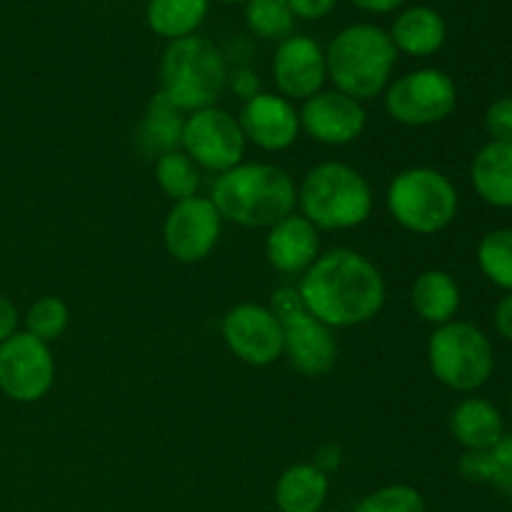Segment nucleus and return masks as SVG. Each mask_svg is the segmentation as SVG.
Instances as JSON below:
<instances>
[{
	"label": "nucleus",
	"mask_w": 512,
	"mask_h": 512,
	"mask_svg": "<svg viewBox=\"0 0 512 512\" xmlns=\"http://www.w3.org/2000/svg\"><path fill=\"white\" fill-rule=\"evenodd\" d=\"M288 5L295 13V18L320 20L325 18V15L333 13L338 0H288Z\"/></svg>",
	"instance_id": "33"
},
{
	"label": "nucleus",
	"mask_w": 512,
	"mask_h": 512,
	"mask_svg": "<svg viewBox=\"0 0 512 512\" xmlns=\"http://www.w3.org/2000/svg\"><path fill=\"white\" fill-rule=\"evenodd\" d=\"M450 433L463 450H490L505 435L503 413L490 400L470 395L450 413Z\"/></svg>",
	"instance_id": "19"
},
{
	"label": "nucleus",
	"mask_w": 512,
	"mask_h": 512,
	"mask_svg": "<svg viewBox=\"0 0 512 512\" xmlns=\"http://www.w3.org/2000/svg\"><path fill=\"white\" fill-rule=\"evenodd\" d=\"M398 55L390 33L380 25H348L330 40L325 50L328 80H333L335 90L365 103L385 93Z\"/></svg>",
	"instance_id": "3"
},
{
	"label": "nucleus",
	"mask_w": 512,
	"mask_h": 512,
	"mask_svg": "<svg viewBox=\"0 0 512 512\" xmlns=\"http://www.w3.org/2000/svg\"><path fill=\"white\" fill-rule=\"evenodd\" d=\"M273 80L278 95L283 98H313L325 88V80H328L325 50L308 35H290L275 48Z\"/></svg>",
	"instance_id": "16"
},
{
	"label": "nucleus",
	"mask_w": 512,
	"mask_h": 512,
	"mask_svg": "<svg viewBox=\"0 0 512 512\" xmlns=\"http://www.w3.org/2000/svg\"><path fill=\"white\" fill-rule=\"evenodd\" d=\"M340 463H343V453H340V448H335V445H328V448L320 450L318 455H315V468L323 470L325 475H330L333 470L340 468Z\"/></svg>",
	"instance_id": "36"
},
{
	"label": "nucleus",
	"mask_w": 512,
	"mask_h": 512,
	"mask_svg": "<svg viewBox=\"0 0 512 512\" xmlns=\"http://www.w3.org/2000/svg\"><path fill=\"white\" fill-rule=\"evenodd\" d=\"M355 8L365 10V13H393L395 8L405 3V0H350Z\"/></svg>",
	"instance_id": "37"
},
{
	"label": "nucleus",
	"mask_w": 512,
	"mask_h": 512,
	"mask_svg": "<svg viewBox=\"0 0 512 512\" xmlns=\"http://www.w3.org/2000/svg\"><path fill=\"white\" fill-rule=\"evenodd\" d=\"M155 183L173 203H180V200L198 195L203 175H200L198 165L178 148L155 160Z\"/></svg>",
	"instance_id": "25"
},
{
	"label": "nucleus",
	"mask_w": 512,
	"mask_h": 512,
	"mask_svg": "<svg viewBox=\"0 0 512 512\" xmlns=\"http://www.w3.org/2000/svg\"><path fill=\"white\" fill-rule=\"evenodd\" d=\"M210 0H150L145 10L148 28L170 43L190 38L203 25Z\"/></svg>",
	"instance_id": "24"
},
{
	"label": "nucleus",
	"mask_w": 512,
	"mask_h": 512,
	"mask_svg": "<svg viewBox=\"0 0 512 512\" xmlns=\"http://www.w3.org/2000/svg\"><path fill=\"white\" fill-rule=\"evenodd\" d=\"M428 365L440 385L470 395L493 378L495 350L483 328L468 320H450L430 333Z\"/></svg>",
	"instance_id": "7"
},
{
	"label": "nucleus",
	"mask_w": 512,
	"mask_h": 512,
	"mask_svg": "<svg viewBox=\"0 0 512 512\" xmlns=\"http://www.w3.org/2000/svg\"><path fill=\"white\" fill-rule=\"evenodd\" d=\"M458 108V88L445 70L420 68L390 80L385 113L405 128H428L448 120Z\"/></svg>",
	"instance_id": "8"
},
{
	"label": "nucleus",
	"mask_w": 512,
	"mask_h": 512,
	"mask_svg": "<svg viewBox=\"0 0 512 512\" xmlns=\"http://www.w3.org/2000/svg\"><path fill=\"white\" fill-rule=\"evenodd\" d=\"M353 512H428V505L418 488L395 483L365 495Z\"/></svg>",
	"instance_id": "29"
},
{
	"label": "nucleus",
	"mask_w": 512,
	"mask_h": 512,
	"mask_svg": "<svg viewBox=\"0 0 512 512\" xmlns=\"http://www.w3.org/2000/svg\"><path fill=\"white\" fill-rule=\"evenodd\" d=\"M223 233V218L210 198H195L173 203L163 223V243L170 258L178 263H203L218 245Z\"/></svg>",
	"instance_id": "11"
},
{
	"label": "nucleus",
	"mask_w": 512,
	"mask_h": 512,
	"mask_svg": "<svg viewBox=\"0 0 512 512\" xmlns=\"http://www.w3.org/2000/svg\"><path fill=\"white\" fill-rule=\"evenodd\" d=\"M493 325L495 333H498L500 338L512 343V293H505L503 298L498 300V305H495Z\"/></svg>",
	"instance_id": "34"
},
{
	"label": "nucleus",
	"mask_w": 512,
	"mask_h": 512,
	"mask_svg": "<svg viewBox=\"0 0 512 512\" xmlns=\"http://www.w3.org/2000/svg\"><path fill=\"white\" fill-rule=\"evenodd\" d=\"M485 130L495 143H512V95L498 98L485 110Z\"/></svg>",
	"instance_id": "31"
},
{
	"label": "nucleus",
	"mask_w": 512,
	"mask_h": 512,
	"mask_svg": "<svg viewBox=\"0 0 512 512\" xmlns=\"http://www.w3.org/2000/svg\"><path fill=\"white\" fill-rule=\"evenodd\" d=\"M283 325V355L305 378H323L338 363V340L333 328L300 305L293 313L278 318Z\"/></svg>",
	"instance_id": "14"
},
{
	"label": "nucleus",
	"mask_w": 512,
	"mask_h": 512,
	"mask_svg": "<svg viewBox=\"0 0 512 512\" xmlns=\"http://www.w3.org/2000/svg\"><path fill=\"white\" fill-rule=\"evenodd\" d=\"M330 493V475L313 463H295L275 483L280 512H320Z\"/></svg>",
	"instance_id": "22"
},
{
	"label": "nucleus",
	"mask_w": 512,
	"mask_h": 512,
	"mask_svg": "<svg viewBox=\"0 0 512 512\" xmlns=\"http://www.w3.org/2000/svg\"><path fill=\"white\" fill-rule=\"evenodd\" d=\"M320 255V230L300 213H290L265 235V258L278 273L303 275Z\"/></svg>",
	"instance_id": "17"
},
{
	"label": "nucleus",
	"mask_w": 512,
	"mask_h": 512,
	"mask_svg": "<svg viewBox=\"0 0 512 512\" xmlns=\"http://www.w3.org/2000/svg\"><path fill=\"white\" fill-rule=\"evenodd\" d=\"M55 383L50 345L30 333L10 335L0 343V393L15 403H38Z\"/></svg>",
	"instance_id": "10"
},
{
	"label": "nucleus",
	"mask_w": 512,
	"mask_h": 512,
	"mask_svg": "<svg viewBox=\"0 0 512 512\" xmlns=\"http://www.w3.org/2000/svg\"><path fill=\"white\" fill-rule=\"evenodd\" d=\"M183 125L185 113H180L163 93L153 95L138 130V148L155 160L170 150H178L180 138H183Z\"/></svg>",
	"instance_id": "23"
},
{
	"label": "nucleus",
	"mask_w": 512,
	"mask_h": 512,
	"mask_svg": "<svg viewBox=\"0 0 512 512\" xmlns=\"http://www.w3.org/2000/svg\"><path fill=\"white\" fill-rule=\"evenodd\" d=\"M238 123L248 143L265 153H283L300 138V113L293 100L278 93H258L245 100Z\"/></svg>",
	"instance_id": "15"
},
{
	"label": "nucleus",
	"mask_w": 512,
	"mask_h": 512,
	"mask_svg": "<svg viewBox=\"0 0 512 512\" xmlns=\"http://www.w3.org/2000/svg\"><path fill=\"white\" fill-rule=\"evenodd\" d=\"M228 88V65L208 38L190 35L173 40L160 60V93L180 110L213 108Z\"/></svg>",
	"instance_id": "5"
},
{
	"label": "nucleus",
	"mask_w": 512,
	"mask_h": 512,
	"mask_svg": "<svg viewBox=\"0 0 512 512\" xmlns=\"http://www.w3.org/2000/svg\"><path fill=\"white\" fill-rule=\"evenodd\" d=\"M475 260L488 283L503 293H512V228H495L485 233L475 250Z\"/></svg>",
	"instance_id": "26"
},
{
	"label": "nucleus",
	"mask_w": 512,
	"mask_h": 512,
	"mask_svg": "<svg viewBox=\"0 0 512 512\" xmlns=\"http://www.w3.org/2000/svg\"><path fill=\"white\" fill-rule=\"evenodd\" d=\"M245 140L243 128L238 118L225 108H203L185 115L183 138H180V150L208 173H225L243 163Z\"/></svg>",
	"instance_id": "9"
},
{
	"label": "nucleus",
	"mask_w": 512,
	"mask_h": 512,
	"mask_svg": "<svg viewBox=\"0 0 512 512\" xmlns=\"http://www.w3.org/2000/svg\"><path fill=\"white\" fill-rule=\"evenodd\" d=\"M18 323H20L18 308L13 305V300L5 298V295L0 293V343H5L10 335L18 333Z\"/></svg>",
	"instance_id": "35"
},
{
	"label": "nucleus",
	"mask_w": 512,
	"mask_h": 512,
	"mask_svg": "<svg viewBox=\"0 0 512 512\" xmlns=\"http://www.w3.org/2000/svg\"><path fill=\"white\" fill-rule=\"evenodd\" d=\"M245 23L258 38L283 43L285 38L293 35L295 13L290 10L288 0H248Z\"/></svg>",
	"instance_id": "27"
},
{
	"label": "nucleus",
	"mask_w": 512,
	"mask_h": 512,
	"mask_svg": "<svg viewBox=\"0 0 512 512\" xmlns=\"http://www.w3.org/2000/svg\"><path fill=\"white\" fill-rule=\"evenodd\" d=\"M470 183L490 208L512 210V143L488 140L470 163Z\"/></svg>",
	"instance_id": "18"
},
{
	"label": "nucleus",
	"mask_w": 512,
	"mask_h": 512,
	"mask_svg": "<svg viewBox=\"0 0 512 512\" xmlns=\"http://www.w3.org/2000/svg\"><path fill=\"white\" fill-rule=\"evenodd\" d=\"M305 310L328 328H358L378 318L388 288L378 265L353 248H333L300 275Z\"/></svg>",
	"instance_id": "1"
},
{
	"label": "nucleus",
	"mask_w": 512,
	"mask_h": 512,
	"mask_svg": "<svg viewBox=\"0 0 512 512\" xmlns=\"http://www.w3.org/2000/svg\"><path fill=\"white\" fill-rule=\"evenodd\" d=\"M460 303H463V293L460 285L448 270L430 268L415 278L413 288H410V305L430 325H445L455 320Z\"/></svg>",
	"instance_id": "21"
},
{
	"label": "nucleus",
	"mask_w": 512,
	"mask_h": 512,
	"mask_svg": "<svg viewBox=\"0 0 512 512\" xmlns=\"http://www.w3.org/2000/svg\"><path fill=\"white\" fill-rule=\"evenodd\" d=\"M298 113L300 130L315 143L330 145V148L355 143L368 125L365 105L340 90H320L313 98L303 100V108Z\"/></svg>",
	"instance_id": "13"
},
{
	"label": "nucleus",
	"mask_w": 512,
	"mask_h": 512,
	"mask_svg": "<svg viewBox=\"0 0 512 512\" xmlns=\"http://www.w3.org/2000/svg\"><path fill=\"white\" fill-rule=\"evenodd\" d=\"M510 413H512V393H510Z\"/></svg>",
	"instance_id": "39"
},
{
	"label": "nucleus",
	"mask_w": 512,
	"mask_h": 512,
	"mask_svg": "<svg viewBox=\"0 0 512 512\" xmlns=\"http://www.w3.org/2000/svg\"><path fill=\"white\" fill-rule=\"evenodd\" d=\"M70 323V310L65 305L63 298H55V295H43V298L35 300L33 305L25 313V333H30L33 338L43 340V343H53L60 335L68 330Z\"/></svg>",
	"instance_id": "28"
},
{
	"label": "nucleus",
	"mask_w": 512,
	"mask_h": 512,
	"mask_svg": "<svg viewBox=\"0 0 512 512\" xmlns=\"http://www.w3.org/2000/svg\"><path fill=\"white\" fill-rule=\"evenodd\" d=\"M228 88L233 90L235 95H238L240 100H250V98H255V95L258 93H263V90H260V80H258V73H255V70H250V68H235L233 73H228Z\"/></svg>",
	"instance_id": "32"
},
{
	"label": "nucleus",
	"mask_w": 512,
	"mask_h": 512,
	"mask_svg": "<svg viewBox=\"0 0 512 512\" xmlns=\"http://www.w3.org/2000/svg\"><path fill=\"white\" fill-rule=\"evenodd\" d=\"M385 205L395 223L415 235H438L458 218L460 195L443 170L415 165L390 180Z\"/></svg>",
	"instance_id": "6"
},
{
	"label": "nucleus",
	"mask_w": 512,
	"mask_h": 512,
	"mask_svg": "<svg viewBox=\"0 0 512 512\" xmlns=\"http://www.w3.org/2000/svg\"><path fill=\"white\" fill-rule=\"evenodd\" d=\"M373 205L368 178L340 160L318 163L298 185L300 215L328 233L360 228L373 215Z\"/></svg>",
	"instance_id": "4"
},
{
	"label": "nucleus",
	"mask_w": 512,
	"mask_h": 512,
	"mask_svg": "<svg viewBox=\"0 0 512 512\" xmlns=\"http://www.w3.org/2000/svg\"><path fill=\"white\" fill-rule=\"evenodd\" d=\"M223 340L245 365L268 368L283 358V325L268 305L240 303L223 318Z\"/></svg>",
	"instance_id": "12"
},
{
	"label": "nucleus",
	"mask_w": 512,
	"mask_h": 512,
	"mask_svg": "<svg viewBox=\"0 0 512 512\" xmlns=\"http://www.w3.org/2000/svg\"><path fill=\"white\" fill-rule=\"evenodd\" d=\"M488 485L512 498V433H505L493 448L488 450Z\"/></svg>",
	"instance_id": "30"
},
{
	"label": "nucleus",
	"mask_w": 512,
	"mask_h": 512,
	"mask_svg": "<svg viewBox=\"0 0 512 512\" xmlns=\"http://www.w3.org/2000/svg\"><path fill=\"white\" fill-rule=\"evenodd\" d=\"M210 203L228 223L273 228L298 205V185L288 170L273 163H240L215 175Z\"/></svg>",
	"instance_id": "2"
},
{
	"label": "nucleus",
	"mask_w": 512,
	"mask_h": 512,
	"mask_svg": "<svg viewBox=\"0 0 512 512\" xmlns=\"http://www.w3.org/2000/svg\"><path fill=\"white\" fill-rule=\"evenodd\" d=\"M220 3H248V0H220Z\"/></svg>",
	"instance_id": "38"
},
{
	"label": "nucleus",
	"mask_w": 512,
	"mask_h": 512,
	"mask_svg": "<svg viewBox=\"0 0 512 512\" xmlns=\"http://www.w3.org/2000/svg\"><path fill=\"white\" fill-rule=\"evenodd\" d=\"M445 38H448V25L443 15L428 5L403 10L390 28L395 50L410 58H430L443 48Z\"/></svg>",
	"instance_id": "20"
}]
</instances>
